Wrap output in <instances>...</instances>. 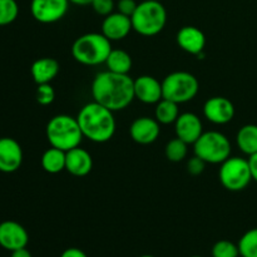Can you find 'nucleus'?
I'll return each mask as SVG.
<instances>
[{
	"mask_svg": "<svg viewBox=\"0 0 257 257\" xmlns=\"http://www.w3.org/2000/svg\"><path fill=\"white\" fill-rule=\"evenodd\" d=\"M131 30H133L131 18L118 12L104 17L102 23V34L110 42L124 39Z\"/></svg>",
	"mask_w": 257,
	"mask_h": 257,
	"instance_id": "nucleus-16",
	"label": "nucleus"
},
{
	"mask_svg": "<svg viewBox=\"0 0 257 257\" xmlns=\"http://www.w3.org/2000/svg\"><path fill=\"white\" fill-rule=\"evenodd\" d=\"M187 153L188 145L177 137H176L175 140L170 141V142L166 145L165 155L166 158H167L168 161H171V162H181V161H183L187 157Z\"/></svg>",
	"mask_w": 257,
	"mask_h": 257,
	"instance_id": "nucleus-24",
	"label": "nucleus"
},
{
	"mask_svg": "<svg viewBox=\"0 0 257 257\" xmlns=\"http://www.w3.org/2000/svg\"><path fill=\"white\" fill-rule=\"evenodd\" d=\"M177 43L180 48L190 54L203 57V49L206 45V37L202 30L198 28L187 25L178 30L177 33Z\"/></svg>",
	"mask_w": 257,
	"mask_h": 257,
	"instance_id": "nucleus-17",
	"label": "nucleus"
},
{
	"mask_svg": "<svg viewBox=\"0 0 257 257\" xmlns=\"http://www.w3.org/2000/svg\"><path fill=\"white\" fill-rule=\"evenodd\" d=\"M193 152L195 156L202 158L206 163L218 165L230 157L231 143L223 133L216 131L203 132L193 143Z\"/></svg>",
	"mask_w": 257,
	"mask_h": 257,
	"instance_id": "nucleus-7",
	"label": "nucleus"
},
{
	"mask_svg": "<svg viewBox=\"0 0 257 257\" xmlns=\"http://www.w3.org/2000/svg\"><path fill=\"white\" fill-rule=\"evenodd\" d=\"M90 5H92L93 10L102 17L112 14L115 8L114 0H94Z\"/></svg>",
	"mask_w": 257,
	"mask_h": 257,
	"instance_id": "nucleus-29",
	"label": "nucleus"
},
{
	"mask_svg": "<svg viewBox=\"0 0 257 257\" xmlns=\"http://www.w3.org/2000/svg\"><path fill=\"white\" fill-rule=\"evenodd\" d=\"M19 15L17 0H0V27L12 24Z\"/></svg>",
	"mask_w": 257,
	"mask_h": 257,
	"instance_id": "nucleus-26",
	"label": "nucleus"
},
{
	"mask_svg": "<svg viewBox=\"0 0 257 257\" xmlns=\"http://www.w3.org/2000/svg\"><path fill=\"white\" fill-rule=\"evenodd\" d=\"M23 163V150L19 143L10 137L0 138V172L13 173Z\"/></svg>",
	"mask_w": 257,
	"mask_h": 257,
	"instance_id": "nucleus-12",
	"label": "nucleus"
},
{
	"mask_svg": "<svg viewBox=\"0 0 257 257\" xmlns=\"http://www.w3.org/2000/svg\"><path fill=\"white\" fill-rule=\"evenodd\" d=\"M140 257H155V256H152V255H142V256H140Z\"/></svg>",
	"mask_w": 257,
	"mask_h": 257,
	"instance_id": "nucleus-36",
	"label": "nucleus"
},
{
	"mask_svg": "<svg viewBox=\"0 0 257 257\" xmlns=\"http://www.w3.org/2000/svg\"><path fill=\"white\" fill-rule=\"evenodd\" d=\"M178 115H180L178 104L172 100L162 98L156 104L155 118L160 122V124H172L177 120Z\"/></svg>",
	"mask_w": 257,
	"mask_h": 257,
	"instance_id": "nucleus-23",
	"label": "nucleus"
},
{
	"mask_svg": "<svg viewBox=\"0 0 257 257\" xmlns=\"http://www.w3.org/2000/svg\"><path fill=\"white\" fill-rule=\"evenodd\" d=\"M137 5L138 3L136 0H118L115 7H117L118 13L131 18L137 9Z\"/></svg>",
	"mask_w": 257,
	"mask_h": 257,
	"instance_id": "nucleus-31",
	"label": "nucleus"
},
{
	"mask_svg": "<svg viewBox=\"0 0 257 257\" xmlns=\"http://www.w3.org/2000/svg\"><path fill=\"white\" fill-rule=\"evenodd\" d=\"M135 97L146 104H157L162 99V82L152 75H141L135 79Z\"/></svg>",
	"mask_w": 257,
	"mask_h": 257,
	"instance_id": "nucleus-15",
	"label": "nucleus"
},
{
	"mask_svg": "<svg viewBox=\"0 0 257 257\" xmlns=\"http://www.w3.org/2000/svg\"><path fill=\"white\" fill-rule=\"evenodd\" d=\"M59 63L54 58H39L32 64L30 72L34 82L39 84H48L59 73Z\"/></svg>",
	"mask_w": 257,
	"mask_h": 257,
	"instance_id": "nucleus-19",
	"label": "nucleus"
},
{
	"mask_svg": "<svg viewBox=\"0 0 257 257\" xmlns=\"http://www.w3.org/2000/svg\"><path fill=\"white\" fill-rule=\"evenodd\" d=\"M175 132L177 138L187 145H193L203 133L202 122L195 113H182L175 122Z\"/></svg>",
	"mask_w": 257,
	"mask_h": 257,
	"instance_id": "nucleus-14",
	"label": "nucleus"
},
{
	"mask_svg": "<svg viewBox=\"0 0 257 257\" xmlns=\"http://www.w3.org/2000/svg\"><path fill=\"white\" fill-rule=\"evenodd\" d=\"M69 3V0H32L30 13L37 22L52 24L65 17Z\"/></svg>",
	"mask_w": 257,
	"mask_h": 257,
	"instance_id": "nucleus-9",
	"label": "nucleus"
},
{
	"mask_svg": "<svg viewBox=\"0 0 257 257\" xmlns=\"http://www.w3.org/2000/svg\"><path fill=\"white\" fill-rule=\"evenodd\" d=\"M105 64L109 72L118 74H128L132 69V58L125 50L112 49L108 55Z\"/></svg>",
	"mask_w": 257,
	"mask_h": 257,
	"instance_id": "nucleus-22",
	"label": "nucleus"
},
{
	"mask_svg": "<svg viewBox=\"0 0 257 257\" xmlns=\"http://www.w3.org/2000/svg\"><path fill=\"white\" fill-rule=\"evenodd\" d=\"M29 235L24 226L15 221H4L0 223V246L8 251L27 247Z\"/></svg>",
	"mask_w": 257,
	"mask_h": 257,
	"instance_id": "nucleus-10",
	"label": "nucleus"
},
{
	"mask_svg": "<svg viewBox=\"0 0 257 257\" xmlns=\"http://www.w3.org/2000/svg\"><path fill=\"white\" fill-rule=\"evenodd\" d=\"M206 165L207 163L202 160V158L197 157V156H193L191 160H188L187 162V171L190 175L192 176H198L205 171Z\"/></svg>",
	"mask_w": 257,
	"mask_h": 257,
	"instance_id": "nucleus-30",
	"label": "nucleus"
},
{
	"mask_svg": "<svg viewBox=\"0 0 257 257\" xmlns=\"http://www.w3.org/2000/svg\"><path fill=\"white\" fill-rule=\"evenodd\" d=\"M238 148L248 157L257 153V125L246 124L237 132L236 137Z\"/></svg>",
	"mask_w": 257,
	"mask_h": 257,
	"instance_id": "nucleus-20",
	"label": "nucleus"
},
{
	"mask_svg": "<svg viewBox=\"0 0 257 257\" xmlns=\"http://www.w3.org/2000/svg\"><path fill=\"white\" fill-rule=\"evenodd\" d=\"M65 153L67 152L54 147L45 151L42 156V161H40L43 170L52 175L65 170Z\"/></svg>",
	"mask_w": 257,
	"mask_h": 257,
	"instance_id": "nucleus-21",
	"label": "nucleus"
},
{
	"mask_svg": "<svg viewBox=\"0 0 257 257\" xmlns=\"http://www.w3.org/2000/svg\"><path fill=\"white\" fill-rule=\"evenodd\" d=\"M93 158L84 148L75 147L65 153V170L75 177H84L92 171Z\"/></svg>",
	"mask_w": 257,
	"mask_h": 257,
	"instance_id": "nucleus-18",
	"label": "nucleus"
},
{
	"mask_svg": "<svg viewBox=\"0 0 257 257\" xmlns=\"http://www.w3.org/2000/svg\"><path fill=\"white\" fill-rule=\"evenodd\" d=\"M191 257H202V256H191Z\"/></svg>",
	"mask_w": 257,
	"mask_h": 257,
	"instance_id": "nucleus-37",
	"label": "nucleus"
},
{
	"mask_svg": "<svg viewBox=\"0 0 257 257\" xmlns=\"http://www.w3.org/2000/svg\"><path fill=\"white\" fill-rule=\"evenodd\" d=\"M10 257H33L29 250H27V247L18 248V250L12 251V255Z\"/></svg>",
	"mask_w": 257,
	"mask_h": 257,
	"instance_id": "nucleus-34",
	"label": "nucleus"
},
{
	"mask_svg": "<svg viewBox=\"0 0 257 257\" xmlns=\"http://www.w3.org/2000/svg\"><path fill=\"white\" fill-rule=\"evenodd\" d=\"M72 4L75 5H80V7H85V5H90L94 0H69Z\"/></svg>",
	"mask_w": 257,
	"mask_h": 257,
	"instance_id": "nucleus-35",
	"label": "nucleus"
},
{
	"mask_svg": "<svg viewBox=\"0 0 257 257\" xmlns=\"http://www.w3.org/2000/svg\"><path fill=\"white\" fill-rule=\"evenodd\" d=\"M93 100L112 112L125 109L135 99V80L128 74L107 70L95 75L92 82Z\"/></svg>",
	"mask_w": 257,
	"mask_h": 257,
	"instance_id": "nucleus-1",
	"label": "nucleus"
},
{
	"mask_svg": "<svg viewBox=\"0 0 257 257\" xmlns=\"http://www.w3.org/2000/svg\"><path fill=\"white\" fill-rule=\"evenodd\" d=\"M200 84L197 78L188 72H173L162 80V97L177 104L187 103L197 95Z\"/></svg>",
	"mask_w": 257,
	"mask_h": 257,
	"instance_id": "nucleus-6",
	"label": "nucleus"
},
{
	"mask_svg": "<svg viewBox=\"0 0 257 257\" xmlns=\"http://www.w3.org/2000/svg\"><path fill=\"white\" fill-rule=\"evenodd\" d=\"M60 257H88L87 253L84 251H82L80 248L77 247H69L67 250H64L62 252Z\"/></svg>",
	"mask_w": 257,
	"mask_h": 257,
	"instance_id": "nucleus-32",
	"label": "nucleus"
},
{
	"mask_svg": "<svg viewBox=\"0 0 257 257\" xmlns=\"http://www.w3.org/2000/svg\"><path fill=\"white\" fill-rule=\"evenodd\" d=\"M83 136L95 143H105L114 136L115 119L113 112L97 102L83 105L77 115Z\"/></svg>",
	"mask_w": 257,
	"mask_h": 257,
	"instance_id": "nucleus-2",
	"label": "nucleus"
},
{
	"mask_svg": "<svg viewBox=\"0 0 257 257\" xmlns=\"http://www.w3.org/2000/svg\"><path fill=\"white\" fill-rule=\"evenodd\" d=\"M240 251L238 246L233 243L232 241L221 240L213 245L212 257H238Z\"/></svg>",
	"mask_w": 257,
	"mask_h": 257,
	"instance_id": "nucleus-27",
	"label": "nucleus"
},
{
	"mask_svg": "<svg viewBox=\"0 0 257 257\" xmlns=\"http://www.w3.org/2000/svg\"><path fill=\"white\" fill-rule=\"evenodd\" d=\"M237 246L240 256L257 257V228H251L243 233Z\"/></svg>",
	"mask_w": 257,
	"mask_h": 257,
	"instance_id": "nucleus-25",
	"label": "nucleus"
},
{
	"mask_svg": "<svg viewBox=\"0 0 257 257\" xmlns=\"http://www.w3.org/2000/svg\"><path fill=\"white\" fill-rule=\"evenodd\" d=\"M218 178L221 185L231 192L245 190L252 181L248 160L241 157H228L225 162L221 163Z\"/></svg>",
	"mask_w": 257,
	"mask_h": 257,
	"instance_id": "nucleus-8",
	"label": "nucleus"
},
{
	"mask_svg": "<svg viewBox=\"0 0 257 257\" xmlns=\"http://www.w3.org/2000/svg\"><path fill=\"white\" fill-rule=\"evenodd\" d=\"M45 133L50 146L64 152L79 147L84 137L77 118L68 114L54 115L48 122Z\"/></svg>",
	"mask_w": 257,
	"mask_h": 257,
	"instance_id": "nucleus-3",
	"label": "nucleus"
},
{
	"mask_svg": "<svg viewBox=\"0 0 257 257\" xmlns=\"http://www.w3.org/2000/svg\"><path fill=\"white\" fill-rule=\"evenodd\" d=\"M248 163H250V170H251V175H252V180L255 181V182H257V153L250 156V158H248Z\"/></svg>",
	"mask_w": 257,
	"mask_h": 257,
	"instance_id": "nucleus-33",
	"label": "nucleus"
},
{
	"mask_svg": "<svg viewBox=\"0 0 257 257\" xmlns=\"http://www.w3.org/2000/svg\"><path fill=\"white\" fill-rule=\"evenodd\" d=\"M112 52V42L102 33H87L74 40L72 55L83 65H99L105 63Z\"/></svg>",
	"mask_w": 257,
	"mask_h": 257,
	"instance_id": "nucleus-4",
	"label": "nucleus"
},
{
	"mask_svg": "<svg viewBox=\"0 0 257 257\" xmlns=\"http://www.w3.org/2000/svg\"><path fill=\"white\" fill-rule=\"evenodd\" d=\"M203 115L213 124H226L235 117V107L227 98L212 97L203 105Z\"/></svg>",
	"mask_w": 257,
	"mask_h": 257,
	"instance_id": "nucleus-11",
	"label": "nucleus"
},
{
	"mask_svg": "<svg viewBox=\"0 0 257 257\" xmlns=\"http://www.w3.org/2000/svg\"><path fill=\"white\" fill-rule=\"evenodd\" d=\"M132 28L143 37H153L162 32L167 23V12L158 0H142L131 17Z\"/></svg>",
	"mask_w": 257,
	"mask_h": 257,
	"instance_id": "nucleus-5",
	"label": "nucleus"
},
{
	"mask_svg": "<svg viewBox=\"0 0 257 257\" xmlns=\"http://www.w3.org/2000/svg\"><path fill=\"white\" fill-rule=\"evenodd\" d=\"M160 122L156 118L140 117L130 127L131 138L138 145H151L160 137Z\"/></svg>",
	"mask_w": 257,
	"mask_h": 257,
	"instance_id": "nucleus-13",
	"label": "nucleus"
},
{
	"mask_svg": "<svg viewBox=\"0 0 257 257\" xmlns=\"http://www.w3.org/2000/svg\"><path fill=\"white\" fill-rule=\"evenodd\" d=\"M35 98H37V102L40 105L52 104L55 99L54 88L50 85V83H48V84H39L38 85Z\"/></svg>",
	"mask_w": 257,
	"mask_h": 257,
	"instance_id": "nucleus-28",
	"label": "nucleus"
}]
</instances>
